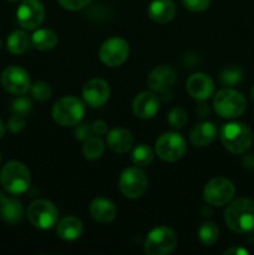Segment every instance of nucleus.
Returning a JSON list of instances; mask_svg holds the SVG:
<instances>
[{
  "label": "nucleus",
  "mask_w": 254,
  "mask_h": 255,
  "mask_svg": "<svg viewBox=\"0 0 254 255\" xmlns=\"http://www.w3.org/2000/svg\"><path fill=\"white\" fill-rule=\"evenodd\" d=\"M196 114L198 115L199 119H206V117H208L209 114H211V109H209V106L207 104H201L197 107Z\"/></svg>",
  "instance_id": "obj_38"
},
{
  "label": "nucleus",
  "mask_w": 254,
  "mask_h": 255,
  "mask_svg": "<svg viewBox=\"0 0 254 255\" xmlns=\"http://www.w3.org/2000/svg\"><path fill=\"white\" fill-rule=\"evenodd\" d=\"M105 152V144L99 137H90L84 142L82 153L84 157L89 161H96L101 158Z\"/></svg>",
  "instance_id": "obj_26"
},
{
  "label": "nucleus",
  "mask_w": 254,
  "mask_h": 255,
  "mask_svg": "<svg viewBox=\"0 0 254 255\" xmlns=\"http://www.w3.org/2000/svg\"><path fill=\"white\" fill-rule=\"evenodd\" d=\"M119 188L126 198L138 199L147 192L148 178L139 167H129L120 176Z\"/></svg>",
  "instance_id": "obj_7"
},
{
  "label": "nucleus",
  "mask_w": 254,
  "mask_h": 255,
  "mask_svg": "<svg viewBox=\"0 0 254 255\" xmlns=\"http://www.w3.org/2000/svg\"><path fill=\"white\" fill-rule=\"evenodd\" d=\"M129 55V45L125 39L114 36L107 39L99 50V56L102 64L109 67L121 66L126 62Z\"/></svg>",
  "instance_id": "obj_11"
},
{
  "label": "nucleus",
  "mask_w": 254,
  "mask_h": 255,
  "mask_svg": "<svg viewBox=\"0 0 254 255\" xmlns=\"http://www.w3.org/2000/svg\"><path fill=\"white\" fill-rule=\"evenodd\" d=\"M107 144L115 153L125 154L131 151L133 146V136L128 129L117 127L111 129L107 134Z\"/></svg>",
  "instance_id": "obj_18"
},
{
  "label": "nucleus",
  "mask_w": 254,
  "mask_h": 255,
  "mask_svg": "<svg viewBox=\"0 0 254 255\" xmlns=\"http://www.w3.org/2000/svg\"><path fill=\"white\" fill-rule=\"evenodd\" d=\"M85 104L75 96L61 97L52 107V119L60 126H76L85 116Z\"/></svg>",
  "instance_id": "obj_4"
},
{
  "label": "nucleus",
  "mask_w": 254,
  "mask_h": 255,
  "mask_svg": "<svg viewBox=\"0 0 254 255\" xmlns=\"http://www.w3.org/2000/svg\"><path fill=\"white\" fill-rule=\"evenodd\" d=\"M11 111L14 112V115H19V116H26L32 109L31 100L27 99V97L19 95V97L14 100L11 102Z\"/></svg>",
  "instance_id": "obj_32"
},
{
  "label": "nucleus",
  "mask_w": 254,
  "mask_h": 255,
  "mask_svg": "<svg viewBox=\"0 0 254 255\" xmlns=\"http://www.w3.org/2000/svg\"><path fill=\"white\" fill-rule=\"evenodd\" d=\"M154 153L148 144H138L132 151V162L137 167H147L153 161Z\"/></svg>",
  "instance_id": "obj_27"
},
{
  "label": "nucleus",
  "mask_w": 254,
  "mask_h": 255,
  "mask_svg": "<svg viewBox=\"0 0 254 255\" xmlns=\"http://www.w3.org/2000/svg\"><path fill=\"white\" fill-rule=\"evenodd\" d=\"M6 1H10V2H15V1H19V0H6Z\"/></svg>",
  "instance_id": "obj_42"
},
{
  "label": "nucleus",
  "mask_w": 254,
  "mask_h": 255,
  "mask_svg": "<svg viewBox=\"0 0 254 255\" xmlns=\"http://www.w3.org/2000/svg\"><path fill=\"white\" fill-rule=\"evenodd\" d=\"M253 167H254V164H253Z\"/></svg>",
  "instance_id": "obj_44"
},
{
  "label": "nucleus",
  "mask_w": 254,
  "mask_h": 255,
  "mask_svg": "<svg viewBox=\"0 0 254 255\" xmlns=\"http://www.w3.org/2000/svg\"><path fill=\"white\" fill-rule=\"evenodd\" d=\"M186 89L192 99L198 100V101H206L213 95L214 82L209 75L197 72L187 80Z\"/></svg>",
  "instance_id": "obj_15"
},
{
  "label": "nucleus",
  "mask_w": 254,
  "mask_h": 255,
  "mask_svg": "<svg viewBox=\"0 0 254 255\" xmlns=\"http://www.w3.org/2000/svg\"><path fill=\"white\" fill-rule=\"evenodd\" d=\"M224 222L232 232L238 234L249 233L254 229V201L238 198L224 211Z\"/></svg>",
  "instance_id": "obj_1"
},
{
  "label": "nucleus",
  "mask_w": 254,
  "mask_h": 255,
  "mask_svg": "<svg viewBox=\"0 0 254 255\" xmlns=\"http://www.w3.org/2000/svg\"><path fill=\"white\" fill-rule=\"evenodd\" d=\"M148 16L158 24H167L176 16L177 7L172 0H153L148 5Z\"/></svg>",
  "instance_id": "obj_20"
},
{
  "label": "nucleus",
  "mask_w": 254,
  "mask_h": 255,
  "mask_svg": "<svg viewBox=\"0 0 254 255\" xmlns=\"http://www.w3.org/2000/svg\"><path fill=\"white\" fill-rule=\"evenodd\" d=\"M251 95H252V99H253V101H254V86L252 87V90H251Z\"/></svg>",
  "instance_id": "obj_41"
},
{
  "label": "nucleus",
  "mask_w": 254,
  "mask_h": 255,
  "mask_svg": "<svg viewBox=\"0 0 254 255\" xmlns=\"http://www.w3.org/2000/svg\"><path fill=\"white\" fill-rule=\"evenodd\" d=\"M214 111L223 119H236L247 110V100L243 94L233 89H222L213 99Z\"/></svg>",
  "instance_id": "obj_5"
},
{
  "label": "nucleus",
  "mask_w": 254,
  "mask_h": 255,
  "mask_svg": "<svg viewBox=\"0 0 254 255\" xmlns=\"http://www.w3.org/2000/svg\"><path fill=\"white\" fill-rule=\"evenodd\" d=\"M159 110V99L156 94L143 91L134 97L132 102V111L134 116L141 120H149L157 115Z\"/></svg>",
  "instance_id": "obj_16"
},
{
  "label": "nucleus",
  "mask_w": 254,
  "mask_h": 255,
  "mask_svg": "<svg viewBox=\"0 0 254 255\" xmlns=\"http://www.w3.org/2000/svg\"><path fill=\"white\" fill-rule=\"evenodd\" d=\"M154 151L162 161L177 162L186 153V139L177 132H166L156 139Z\"/></svg>",
  "instance_id": "obj_8"
},
{
  "label": "nucleus",
  "mask_w": 254,
  "mask_h": 255,
  "mask_svg": "<svg viewBox=\"0 0 254 255\" xmlns=\"http://www.w3.org/2000/svg\"><path fill=\"white\" fill-rule=\"evenodd\" d=\"M221 141L224 148L234 154H242L253 143V132L242 122H229L221 129Z\"/></svg>",
  "instance_id": "obj_2"
},
{
  "label": "nucleus",
  "mask_w": 254,
  "mask_h": 255,
  "mask_svg": "<svg viewBox=\"0 0 254 255\" xmlns=\"http://www.w3.org/2000/svg\"><path fill=\"white\" fill-rule=\"evenodd\" d=\"M188 121V114L182 107H174L168 114V122L174 128H182Z\"/></svg>",
  "instance_id": "obj_31"
},
{
  "label": "nucleus",
  "mask_w": 254,
  "mask_h": 255,
  "mask_svg": "<svg viewBox=\"0 0 254 255\" xmlns=\"http://www.w3.org/2000/svg\"><path fill=\"white\" fill-rule=\"evenodd\" d=\"M242 79H243V71L238 66L227 67L221 72V76H219V80L224 86L238 85L242 81Z\"/></svg>",
  "instance_id": "obj_29"
},
{
  "label": "nucleus",
  "mask_w": 254,
  "mask_h": 255,
  "mask_svg": "<svg viewBox=\"0 0 254 255\" xmlns=\"http://www.w3.org/2000/svg\"><path fill=\"white\" fill-rule=\"evenodd\" d=\"M219 237V229L214 223L207 222L202 224L198 229V238L201 243L206 247L213 246Z\"/></svg>",
  "instance_id": "obj_28"
},
{
  "label": "nucleus",
  "mask_w": 254,
  "mask_h": 255,
  "mask_svg": "<svg viewBox=\"0 0 254 255\" xmlns=\"http://www.w3.org/2000/svg\"><path fill=\"white\" fill-rule=\"evenodd\" d=\"M82 232H84L82 222L76 217H65L57 223L56 233L62 241H76L81 237Z\"/></svg>",
  "instance_id": "obj_23"
},
{
  "label": "nucleus",
  "mask_w": 254,
  "mask_h": 255,
  "mask_svg": "<svg viewBox=\"0 0 254 255\" xmlns=\"http://www.w3.org/2000/svg\"><path fill=\"white\" fill-rule=\"evenodd\" d=\"M1 85L7 92L12 95H25L30 90L31 80L29 72L22 67L11 65L1 74Z\"/></svg>",
  "instance_id": "obj_13"
},
{
  "label": "nucleus",
  "mask_w": 254,
  "mask_h": 255,
  "mask_svg": "<svg viewBox=\"0 0 254 255\" xmlns=\"http://www.w3.org/2000/svg\"><path fill=\"white\" fill-rule=\"evenodd\" d=\"M7 50L14 55H21L29 47V37H27L26 32L21 31V30H16V31L11 32L7 37L6 41Z\"/></svg>",
  "instance_id": "obj_25"
},
{
  "label": "nucleus",
  "mask_w": 254,
  "mask_h": 255,
  "mask_svg": "<svg viewBox=\"0 0 254 255\" xmlns=\"http://www.w3.org/2000/svg\"><path fill=\"white\" fill-rule=\"evenodd\" d=\"M16 19L25 30H36L44 22V5L40 0H22L16 10Z\"/></svg>",
  "instance_id": "obj_12"
},
{
  "label": "nucleus",
  "mask_w": 254,
  "mask_h": 255,
  "mask_svg": "<svg viewBox=\"0 0 254 255\" xmlns=\"http://www.w3.org/2000/svg\"><path fill=\"white\" fill-rule=\"evenodd\" d=\"M92 134H94V132H92L91 125L81 124V122L76 125V128H75V137H76L77 141L85 142L87 138H90Z\"/></svg>",
  "instance_id": "obj_35"
},
{
  "label": "nucleus",
  "mask_w": 254,
  "mask_h": 255,
  "mask_svg": "<svg viewBox=\"0 0 254 255\" xmlns=\"http://www.w3.org/2000/svg\"><path fill=\"white\" fill-rule=\"evenodd\" d=\"M90 1L91 0H57V2L64 9L70 10V11H77V10L84 9L90 4Z\"/></svg>",
  "instance_id": "obj_34"
},
{
  "label": "nucleus",
  "mask_w": 254,
  "mask_h": 255,
  "mask_svg": "<svg viewBox=\"0 0 254 255\" xmlns=\"http://www.w3.org/2000/svg\"><path fill=\"white\" fill-rule=\"evenodd\" d=\"M0 183L7 193L14 196L24 193L29 189L31 183L30 171L21 162H7L0 172Z\"/></svg>",
  "instance_id": "obj_3"
},
{
  "label": "nucleus",
  "mask_w": 254,
  "mask_h": 255,
  "mask_svg": "<svg viewBox=\"0 0 254 255\" xmlns=\"http://www.w3.org/2000/svg\"><path fill=\"white\" fill-rule=\"evenodd\" d=\"M27 219L37 229H51L59 219V211L52 202L47 199L34 201L27 208Z\"/></svg>",
  "instance_id": "obj_9"
},
{
  "label": "nucleus",
  "mask_w": 254,
  "mask_h": 255,
  "mask_svg": "<svg viewBox=\"0 0 254 255\" xmlns=\"http://www.w3.org/2000/svg\"><path fill=\"white\" fill-rule=\"evenodd\" d=\"M110 86L105 80L91 79L84 85L82 89V99L85 104L90 107H101L109 101L110 99Z\"/></svg>",
  "instance_id": "obj_14"
},
{
  "label": "nucleus",
  "mask_w": 254,
  "mask_h": 255,
  "mask_svg": "<svg viewBox=\"0 0 254 255\" xmlns=\"http://www.w3.org/2000/svg\"><path fill=\"white\" fill-rule=\"evenodd\" d=\"M236 194V187L224 177H216L206 184L203 189V199L207 204L222 207L228 204Z\"/></svg>",
  "instance_id": "obj_10"
},
{
  "label": "nucleus",
  "mask_w": 254,
  "mask_h": 255,
  "mask_svg": "<svg viewBox=\"0 0 254 255\" xmlns=\"http://www.w3.org/2000/svg\"><path fill=\"white\" fill-rule=\"evenodd\" d=\"M92 127V132L94 134H97V136H102V134L107 133V129H109V126L105 121L102 120H99V121H95L94 124L91 125Z\"/></svg>",
  "instance_id": "obj_37"
},
{
  "label": "nucleus",
  "mask_w": 254,
  "mask_h": 255,
  "mask_svg": "<svg viewBox=\"0 0 254 255\" xmlns=\"http://www.w3.org/2000/svg\"><path fill=\"white\" fill-rule=\"evenodd\" d=\"M91 217L99 223H110L116 218L117 208L112 201L107 198H96L90 204Z\"/></svg>",
  "instance_id": "obj_22"
},
{
  "label": "nucleus",
  "mask_w": 254,
  "mask_h": 255,
  "mask_svg": "<svg viewBox=\"0 0 254 255\" xmlns=\"http://www.w3.org/2000/svg\"><path fill=\"white\" fill-rule=\"evenodd\" d=\"M1 159H2V156H1V152H0V162H1Z\"/></svg>",
  "instance_id": "obj_43"
},
{
  "label": "nucleus",
  "mask_w": 254,
  "mask_h": 255,
  "mask_svg": "<svg viewBox=\"0 0 254 255\" xmlns=\"http://www.w3.org/2000/svg\"><path fill=\"white\" fill-rule=\"evenodd\" d=\"M30 91H31V95L34 96V99H36L40 102L47 101L52 95L51 87L45 81H37L35 84H32L30 86Z\"/></svg>",
  "instance_id": "obj_30"
},
{
  "label": "nucleus",
  "mask_w": 254,
  "mask_h": 255,
  "mask_svg": "<svg viewBox=\"0 0 254 255\" xmlns=\"http://www.w3.org/2000/svg\"><path fill=\"white\" fill-rule=\"evenodd\" d=\"M0 217L9 224L21 222L24 217V208L17 199L9 198L0 192Z\"/></svg>",
  "instance_id": "obj_21"
},
{
  "label": "nucleus",
  "mask_w": 254,
  "mask_h": 255,
  "mask_svg": "<svg viewBox=\"0 0 254 255\" xmlns=\"http://www.w3.org/2000/svg\"><path fill=\"white\" fill-rule=\"evenodd\" d=\"M184 7L192 12L204 11L209 7L212 0H182Z\"/></svg>",
  "instance_id": "obj_33"
},
{
  "label": "nucleus",
  "mask_w": 254,
  "mask_h": 255,
  "mask_svg": "<svg viewBox=\"0 0 254 255\" xmlns=\"http://www.w3.org/2000/svg\"><path fill=\"white\" fill-rule=\"evenodd\" d=\"M217 134H218V128H217L216 124L209 121H204L196 125V126L191 129L189 139H191L193 146L206 147L208 146V144H211L212 142L217 138Z\"/></svg>",
  "instance_id": "obj_19"
},
{
  "label": "nucleus",
  "mask_w": 254,
  "mask_h": 255,
  "mask_svg": "<svg viewBox=\"0 0 254 255\" xmlns=\"http://www.w3.org/2000/svg\"><path fill=\"white\" fill-rule=\"evenodd\" d=\"M32 45L40 51H50L59 42V37L51 29H37L31 36Z\"/></svg>",
  "instance_id": "obj_24"
},
{
  "label": "nucleus",
  "mask_w": 254,
  "mask_h": 255,
  "mask_svg": "<svg viewBox=\"0 0 254 255\" xmlns=\"http://www.w3.org/2000/svg\"><path fill=\"white\" fill-rule=\"evenodd\" d=\"M176 81V74L173 70L166 65H159L154 67L147 79V85L153 92H163L171 91Z\"/></svg>",
  "instance_id": "obj_17"
},
{
  "label": "nucleus",
  "mask_w": 254,
  "mask_h": 255,
  "mask_svg": "<svg viewBox=\"0 0 254 255\" xmlns=\"http://www.w3.org/2000/svg\"><path fill=\"white\" fill-rule=\"evenodd\" d=\"M25 126H26V122H25L24 116H19V115H14L7 121V128L12 133H19L25 128Z\"/></svg>",
  "instance_id": "obj_36"
},
{
  "label": "nucleus",
  "mask_w": 254,
  "mask_h": 255,
  "mask_svg": "<svg viewBox=\"0 0 254 255\" xmlns=\"http://www.w3.org/2000/svg\"><path fill=\"white\" fill-rule=\"evenodd\" d=\"M178 244L177 234L169 227L159 226L152 229L144 239L143 251L148 255L171 254Z\"/></svg>",
  "instance_id": "obj_6"
},
{
  "label": "nucleus",
  "mask_w": 254,
  "mask_h": 255,
  "mask_svg": "<svg viewBox=\"0 0 254 255\" xmlns=\"http://www.w3.org/2000/svg\"><path fill=\"white\" fill-rule=\"evenodd\" d=\"M4 134H5V125H4V122L0 120V139L2 138V136H4Z\"/></svg>",
  "instance_id": "obj_40"
},
{
  "label": "nucleus",
  "mask_w": 254,
  "mask_h": 255,
  "mask_svg": "<svg viewBox=\"0 0 254 255\" xmlns=\"http://www.w3.org/2000/svg\"><path fill=\"white\" fill-rule=\"evenodd\" d=\"M226 255H231V254H237V255H248V251L243 249L242 247H233V248L228 249V251L224 252Z\"/></svg>",
  "instance_id": "obj_39"
}]
</instances>
